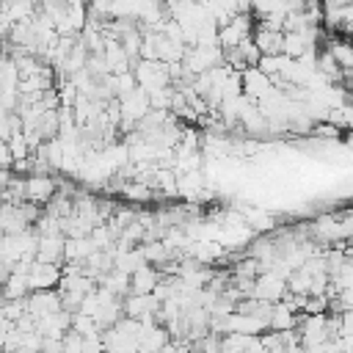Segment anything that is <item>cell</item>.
<instances>
[{
  "label": "cell",
  "instance_id": "cell-1",
  "mask_svg": "<svg viewBox=\"0 0 353 353\" xmlns=\"http://www.w3.org/2000/svg\"><path fill=\"white\" fill-rule=\"evenodd\" d=\"M243 94L251 102H265L276 94V88H273V80L268 74H262L256 66H251V69L243 72Z\"/></svg>",
  "mask_w": 353,
  "mask_h": 353
},
{
  "label": "cell",
  "instance_id": "cell-2",
  "mask_svg": "<svg viewBox=\"0 0 353 353\" xmlns=\"http://www.w3.org/2000/svg\"><path fill=\"white\" fill-rule=\"evenodd\" d=\"M61 281H63V270L58 265H47V262H33V268L28 273L30 292H50Z\"/></svg>",
  "mask_w": 353,
  "mask_h": 353
},
{
  "label": "cell",
  "instance_id": "cell-3",
  "mask_svg": "<svg viewBox=\"0 0 353 353\" xmlns=\"http://www.w3.org/2000/svg\"><path fill=\"white\" fill-rule=\"evenodd\" d=\"M58 196V182L47 174H33L28 176V201L30 204H39V207H47L52 199Z\"/></svg>",
  "mask_w": 353,
  "mask_h": 353
},
{
  "label": "cell",
  "instance_id": "cell-4",
  "mask_svg": "<svg viewBox=\"0 0 353 353\" xmlns=\"http://www.w3.org/2000/svg\"><path fill=\"white\" fill-rule=\"evenodd\" d=\"M163 281V273L160 268L154 265H143L138 273L130 276V295H152L154 287Z\"/></svg>",
  "mask_w": 353,
  "mask_h": 353
},
{
  "label": "cell",
  "instance_id": "cell-5",
  "mask_svg": "<svg viewBox=\"0 0 353 353\" xmlns=\"http://www.w3.org/2000/svg\"><path fill=\"white\" fill-rule=\"evenodd\" d=\"M63 256H66V237H63V234H55V237H41V240H39L36 262L58 265Z\"/></svg>",
  "mask_w": 353,
  "mask_h": 353
},
{
  "label": "cell",
  "instance_id": "cell-6",
  "mask_svg": "<svg viewBox=\"0 0 353 353\" xmlns=\"http://www.w3.org/2000/svg\"><path fill=\"white\" fill-rule=\"evenodd\" d=\"M254 44L259 47L262 55H281L284 50V33H276V30H268V28H256L254 33Z\"/></svg>",
  "mask_w": 353,
  "mask_h": 353
},
{
  "label": "cell",
  "instance_id": "cell-7",
  "mask_svg": "<svg viewBox=\"0 0 353 353\" xmlns=\"http://www.w3.org/2000/svg\"><path fill=\"white\" fill-rule=\"evenodd\" d=\"M298 325V317H295V306L290 301H281L273 306V317H270V328L284 334V331H292Z\"/></svg>",
  "mask_w": 353,
  "mask_h": 353
},
{
  "label": "cell",
  "instance_id": "cell-8",
  "mask_svg": "<svg viewBox=\"0 0 353 353\" xmlns=\"http://www.w3.org/2000/svg\"><path fill=\"white\" fill-rule=\"evenodd\" d=\"M165 345H168V331L163 325H143L141 353H160Z\"/></svg>",
  "mask_w": 353,
  "mask_h": 353
},
{
  "label": "cell",
  "instance_id": "cell-9",
  "mask_svg": "<svg viewBox=\"0 0 353 353\" xmlns=\"http://www.w3.org/2000/svg\"><path fill=\"white\" fill-rule=\"evenodd\" d=\"M124 196H130V199H135V201H146V199H152V188H149V185H141V182L124 185Z\"/></svg>",
  "mask_w": 353,
  "mask_h": 353
}]
</instances>
